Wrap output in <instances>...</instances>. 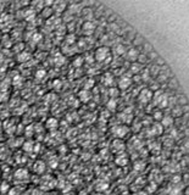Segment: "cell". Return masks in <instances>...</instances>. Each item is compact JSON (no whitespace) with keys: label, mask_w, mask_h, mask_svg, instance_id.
<instances>
[{"label":"cell","mask_w":189,"mask_h":195,"mask_svg":"<svg viewBox=\"0 0 189 195\" xmlns=\"http://www.w3.org/2000/svg\"><path fill=\"white\" fill-rule=\"evenodd\" d=\"M153 104L158 106L159 109H165L168 106V97L162 90H156L155 94H153Z\"/></svg>","instance_id":"cell-1"},{"label":"cell","mask_w":189,"mask_h":195,"mask_svg":"<svg viewBox=\"0 0 189 195\" xmlns=\"http://www.w3.org/2000/svg\"><path fill=\"white\" fill-rule=\"evenodd\" d=\"M94 59L98 62H105L106 60H110V49L107 46H100L95 50Z\"/></svg>","instance_id":"cell-2"},{"label":"cell","mask_w":189,"mask_h":195,"mask_svg":"<svg viewBox=\"0 0 189 195\" xmlns=\"http://www.w3.org/2000/svg\"><path fill=\"white\" fill-rule=\"evenodd\" d=\"M128 127L125 126V125H120V126H115L114 128H112V134L116 137V138H123L125 135H126L127 133H128Z\"/></svg>","instance_id":"cell-3"},{"label":"cell","mask_w":189,"mask_h":195,"mask_svg":"<svg viewBox=\"0 0 189 195\" xmlns=\"http://www.w3.org/2000/svg\"><path fill=\"white\" fill-rule=\"evenodd\" d=\"M95 28H96V26H95L92 21H86V22L83 23V26H82V32H83L84 35L89 37V35L94 34Z\"/></svg>","instance_id":"cell-4"},{"label":"cell","mask_w":189,"mask_h":195,"mask_svg":"<svg viewBox=\"0 0 189 195\" xmlns=\"http://www.w3.org/2000/svg\"><path fill=\"white\" fill-rule=\"evenodd\" d=\"M138 99H139V101H140L142 104H148V102L153 99V92H151L150 89H143V90L140 92Z\"/></svg>","instance_id":"cell-5"},{"label":"cell","mask_w":189,"mask_h":195,"mask_svg":"<svg viewBox=\"0 0 189 195\" xmlns=\"http://www.w3.org/2000/svg\"><path fill=\"white\" fill-rule=\"evenodd\" d=\"M138 56H139V50L137 48H129L126 51V58L129 61L135 62L138 60Z\"/></svg>","instance_id":"cell-6"},{"label":"cell","mask_w":189,"mask_h":195,"mask_svg":"<svg viewBox=\"0 0 189 195\" xmlns=\"http://www.w3.org/2000/svg\"><path fill=\"white\" fill-rule=\"evenodd\" d=\"M132 84V79L128 77V76H122L120 79H119V88L121 90H126L131 87Z\"/></svg>","instance_id":"cell-7"},{"label":"cell","mask_w":189,"mask_h":195,"mask_svg":"<svg viewBox=\"0 0 189 195\" xmlns=\"http://www.w3.org/2000/svg\"><path fill=\"white\" fill-rule=\"evenodd\" d=\"M53 9H54L55 12L61 14L66 9V0H55L54 4H53Z\"/></svg>","instance_id":"cell-8"},{"label":"cell","mask_w":189,"mask_h":195,"mask_svg":"<svg viewBox=\"0 0 189 195\" xmlns=\"http://www.w3.org/2000/svg\"><path fill=\"white\" fill-rule=\"evenodd\" d=\"M30 177V173L26 168H18L16 172H15V178L18 179V181H25Z\"/></svg>","instance_id":"cell-9"},{"label":"cell","mask_w":189,"mask_h":195,"mask_svg":"<svg viewBox=\"0 0 189 195\" xmlns=\"http://www.w3.org/2000/svg\"><path fill=\"white\" fill-rule=\"evenodd\" d=\"M45 127H46V129H49V130L58 129V127H59V121H58L55 117H50V118L46 120Z\"/></svg>","instance_id":"cell-10"},{"label":"cell","mask_w":189,"mask_h":195,"mask_svg":"<svg viewBox=\"0 0 189 195\" xmlns=\"http://www.w3.org/2000/svg\"><path fill=\"white\" fill-rule=\"evenodd\" d=\"M81 14H82V16H83V18H84L86 21H92V20L94 18V11H93L90 7H84V9H82Z\"/></svg>","instance_id":"cell-11"},{"label":"cell","mask_w":189,"mask_h":195,"mask_svg":"<svg viewBox=\"0 0 189 195\" xmlns=\"http://www.w3.org/2000/svg\"><path fill=\"white\" fill-rule=\"evenodd\" d=\"M33 171H34L35 173H38V174L44 173V172H45V163L43 162L42 160L35 161L34 165H33Z\"/></svg>","instance_id":"cell-12"},{"label":"cell","mask_w":189,"mask_h":195,"mask_svg":"<svg viewBox=\"0 0 189 195\" xmlns=\"http://www.w3.org/2000/svg\"><path fill=\"white\" fill-rule=\"evenodd\" d=\"M92 97V94L88 89H82L79 93H78V99L82 101V102H88Z\"/></svg>","instance_id":"cell-13"},{"label":"cell","mask_w":189,"mask_h":195,"mask_svg":"<svg viewBox=\"0 0 189 195\" xmlns=\"http://www.w3.org/2000/svg\"><path fill=\"white\" fill-rule=\"evenodd\" d=\"M112 150L116 153H120V154L125 150V144L121 141V139H115L112 141Z\"/></svg>","instance_id":"cell-14"},{"label":"cell","mask_w":189,"mask_h":195,"mask_svg":"<svg viewBox=\"0 0 189 195\" xmlns=\"http://www.w3.org/2000/svg\"><path fill=\"white\" fill-rule=\"evenodd\" d=\"M115 162H116L117 166H126L127 163H128V157H127L126 154L121 153V154H119V155L116 156Z\"/></svg>","instance_id":"cell-15"},{"label":"cell","mask_w":189,"mask_h":195,"mask_svg":"<svg viewBox=\"0 0 189 195\" xmlns=\"http://www.w3.org/2000/svg\"><path fill=\"white\" fill-rule=\"evenodd\" d=\"M31 54L28 51H21L18 55H17V61L18 62H27L28 60H31Z\"/></svg>","instance_id":"cell-16"},{"label":"cell","mask_w":189,"mask_h":195,"mask_svg":"<svg viewBox=\"0 0 189 195\" xmlns=\"http://www.w3.org/2000/svg\"><path fill=\"white\" fill-rule=\"evenodd\" d=\"M103 84H104V86H107V87L112 86V84H114V76H112L111 73H105V74L103 76Z\"/></svg>","instance_id":"cell-17"},{"label":"cell","mask_w":189,"mask_h":195,"mask_svg":"<svg viewBox=\"0 0 189 195\" xmlns=\"http://www.w3.org/2000/svg\"><path fill=\"white\" fill-rule=\"evenodd\" d=\"M114 51H115V54L116 55H125L126 54V46L123 45V44H117V45H115V48H114Z\"/></svg>","instance_id":"cell-18"},{"label":"cell","mask_w":189,"mask_h":195,"mask_svg":"<svg viewBox=\"0 0 189 195\" xmlns=\"http://www.w3.org/2000/svg\"><path fill=\"white\" fill-rule=\"evenodd\" d=\"M172 123H173V120L170 116H163L162 120H161V126L162 127H170V126H172Z\"/></svg>","instance_id":"cell-19"},{"label":"cell","mask_w":189,"mask_h":195,"mask_svg":"<svg viewBox=\"0 0 189 195\" xmlns=\"http://www.w3.org/2000/svg\"><path fill=\"white\" fill-rule=\"evenodd\" d=\"M131 72L133 73V74H138V73H140V71H142V65L139 64V62H133L132 65H131Z\"/></svg>","instance_id":"cell-20"},{"label":"cell","mask_w":189,"mask_h":195,"mask_svg":"<svg viewBox=\"0 0 189 195\" xmlns=\"http://www.w3.org/2000/svg\"><path fill=\"white\" fill-rule=\"evenodd\" d=\"M66 45H73L74 43H76V35L73 34V33H71V34H68L66 38H65V42H63Z\"/></svg>","instance_id":"cell-21"},{"label":"cell","mask_w":189,"mask_h":195,"mask_svg":"<svg viewBox=\"0 0 189 195\" xmlns=\"http://www.w3.org/2000/svg\"><path fill=\"white\" fill-rule=\"evenodd\" d=\"M162 132H163V127L160 123H155L154 127L150 130V134H161Z\"/></svg>","instance_id":"cell-22"},{"label":"cell","mask_w":189,"mask_h":195,"mask_svg":"<svg viewBox=\"0 0 189 195\" xmlns=\"http://www.w3.org/2000/svg\"><path fill=\"white\" fill-rule=\"evenodd\" d=\"M106 106H107V110H110V111H115V110H116V107H117V101H116V99H110V100L107 101Z\"/></svg>","instance_id":"cell-23"},{"label":"cell","mask_w":189,"mask_h":195,"mask_svg":"<svg viewBox=\"0 0 189 195\" xmlns=\"http://www.w3.org/2000/svg\"><path fill=\"white\" fill-rule=\"evenodd\" d=\"M140 79H142V81H144V82H148V81L150 79V71H149V68H145V70H143V71H142Z\"/></svg>","instance_id":"cell-24"},{"label":"cell","mask_w":189,"mask_h":195,"mask_svg":"<svg viewBox=\"0 0 189 195\" xmlns=\"http://www.w3.org/2000/svg\"><path fill=\"white\" fill-rule=\"evenodd\" d=\"M63 62H65V58H63L60 53H58V55L54 58V64L56 66H61Z\"/></svg>","instance_id":"cell-25"},{"label":"cell","mask_w":189,"mask_h":195,"mask_svg":"<svg viewBox=\"0 0 189 195\" xmlns=\"http://www.w3.org/2000/svg\"><path fill=\"white\" fill-rule=\"evenodd\" d=\"M33 149H34V143H33V141H26V143L23 144V150H25L26 153H32Z\"/></svg>","instance_id":"cell-26"},{"label":"cell","mask_w":189,"mask_h":195,"mask_svg":"<svg viewBox=\"0 0 189 195\" xmlns=\"http://www.w3.org/2000/svg\"><path fill=\"white\" fill-rule=\"evenodd\" d=\"M72 64H73L74 67H81V66L84 64V58H82V56H77V58H74Z\"/></svg>","instance_id":"cell-27"},{"label":"cell","mask_w":189,"mask_h":195,"mask_svg":"<svg viewBox=\"0 0 189 195\" xmlns=\"http://www.w3.org/2000/svg\"><path fill=\"white\" fill-rule=\"evenodd\" d=\"M133 44L135 45V46H138V45H142V44H144V40H143V38L140 37V35H135V39H133Z\"/></svg>","instance_id":"cell-28"},{"label":"cell","mask_w":189,"mask_h":195,"mask_svg":"<svg viewBox=\"0 0 189 195\" xmlns=\"http://www.w3.org/2000/svg\"><path fill=\"white\" fill-rule=\"evenodd\" d=\"M107 187H109V184H107V183H101V184L96 185V190H98V192H104V190H106V189H107Z\"/></svg>","instance_id":"cell-29"},{"label":"cell","mask_w":189,"mask_h":195,"mask_svg":"<svg viewBox=\"0 0 189 195\" xmlns=\"http://www.w3.org/2000/svg\"><path fill=\"white\" fill-rule=\"evenodd\" d=\"M45 74H46V73H45L44 70H38V71L35 72V77H37L38 79H42L43 77H45Z\"/></svg>","instance_id":"cell-30"},{"label":"cell","mask_w":189,"mask_h":195,"mask_svg":"<svg viewBox=\"0 0 189 195\" xmlns=\"http://www.w3.org/2000/svg\"><path fill=\"white\" fill-rule=\"evenodd\" d=\"M53 87H54L55 90H59V89L61 88V81H60V79H55V81L53 82Z\"/></svg>","instance_id":"cell-31"},{"label":"cell","mask_w":189,"mask_h":195,"mask_svg":"<svg viewBox=\"0 0 189 195\" xmlns=\"http://www.w3.org/2000/svg\"><path fill=\"white\" fill-rule=\"evenodd\" d=\"M144 167H145V163L144 162H138L134 165V168H135V171H143L144 169Z\"/></svg>","instance_id":"cell-32"},{"label":"cell","mask_w":189,"mask_h":195,"mask_svg":"<svg viewBox=\"0 0 189 195\" xmlns=\"http://www.w3.org/2000/svg\"><path fill=\"white\" fill-rule=\"evenodd\" d=\"M109 93H110V95H111V99H115V97H117V95H119V89H116V88H111Z\"/></svg>","instance_id":"cell-33"},{"label":"cell","mask_w":189,"mask_h":195,"mask_svg":"<svg viewBox=\"0 0 189 195\" xmlns=\"http://www.w3.org/2000/svg\"><path fill=\"white\" fill-rule=\"evenodd\" d=\"M22 84V78L20 76L14 77V86H21Z\"/></svg>","instance_id":"cell-34"},{"label":"cell","mask_w":189,"mask_h":195,"mask_svg":"<svg viewBox=\"0 0 189 195\" xmlns=\"http://www.w3.org/2000/svg\"><path fill=\"white\" fill-rule=\"evenodd\" d=\"M9 189H10V185H9L7 183H2V184H1V188H0V192H1V193H6V192H9Z\"/></svg>","instance_id":"cell-35"},{"label":"cell","mask_w":189,"mask_h":195,"mask_svg":"<svg viewBox=\"0 0 189 195\" xmlns=\"http://www.w3.org/2000/svg\"><path fill=\"white\" fill-rule=\"evenodd\" d=\"M162 117H163V115H162V112L158 110V111H155V113H154V118L156 120V121H160V120H162Z\"/></svg>","instance_id":"cell-36"},{"label":"cell","mask_w":189,"mask_h":195,"mask_svg":"<svg viewBox=\"0 0 189 195\" xmlns=\"http://www.w3.org/2000/svg\"><path fill=\"white\" fill-rule=\"evenodd\" d=\"M170 195H182L181 193V189L179 188H173L170 190Z\"/></svg>","instance_id":"cell-37"},{"label":"cell","mask_w":189,"mask_h":195,"mask_svg":"<svg viewBox=\"0 0 189 195\" xmlns=\"http://www.w3.org/2000/svg\"><path fill=\"white\" fill-rule=\"evenodd\" d=\"M173 182H175V183H177V182H181V177H178V176L173 177Z\"/></svg>","instance_id":"cell-38"},{"label":"cell","mask_w":189,"mask_h":195,"mask_svg":"<svg viewBox=\"0 0 189 195\" xmlns=\"http://www.w3.org/2000/svg\"><path fill=\"white\" fill-rule=\"evenodd\" d=\"M186 195H189V187L186 189Z\"/></svg>","instance_id":"cell-39"},{"label":"cell","mask_w":189,"mask_h":195,"mask_svg":"<svg viewBox=\"0 0 189 195\" xmlns=\"http://www.w3.org/2000/svg\"><path fill=\"white\" fill-rule=\"evenodd\" d=\"M187 182L189 183V177H187Z\"/></svg>","instance_id":"cell-40"}]
</instances>
